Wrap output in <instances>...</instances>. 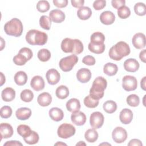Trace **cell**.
Returning <instances> with one entry per match:
<instances>
[{"label":"cell","instance_id":"obj_1","mask_svg":"<svg viewBox=\"0 0 146 146\" xmlns=\"http://www.w3.org/2000/svg\"><path fill=\"white\" fill-rule=\"evenodd\" d=\"M130 51L129 45L123 41H120L111 47L108 54L111 59L119 61L123 57L128 55Z\"/></svg>","mask_w":146,"mask_h":146},{"label":"cell","instance_id":"obj_2","mask_svg":"<svg viewBox=\"0 0 146 146\" xmlns=\"http://www.w3.org/2000/svg\"><path fill=\"white\" fill-rule=\"evenodd\" d=\"M61 49L66 53H72L73 54H79L83 51V44L78 39L64 38L61 43Z\"/></svg>","mask_w":146,"mask_h":146},{"label":"cell","instance_id":"obj_3","mask_svg":"<svg viewBox=\"0 0 146 146\" xmlns=\"http://www.w3.org/2000/svg\"><path fill=\"white\" fill-rule=\"evenodd\" d=\"M107 86V82L104 78L102 76L96 78L90 90V95L95 99L99 100L103 97L104 90L106 88Z\"/></svg>","mask_w":146,"mask_h":146},{"label":"cell","instance_id":"obj_4","mask_svg":"<svg viewBox=\"0 0 146 146\" xmlns=\"http://www.w3.org/2000/svg\"><path fill=\"white\" fill-rule=\"evenodd\" d=\"M47 39L46 33L35 29L29 30L26 35V40L31 45H44L46 43Z\"/></svg>","mask_w":146,"mask_h":146},{"label":"cell","instance_id":"obj_5","mask_svg":"<svg viewBox=\"0 0 146 146\" xmlns=\"http://www.w3.org/2000/svg\"><path fill=\"white\" fill-rule=\"evenodd\" d=\"M23 30L22 22L16 18L7 22L4 26V30L6 34L15 37L20 36L22 34Z\"/></svg>","mask_w":146,"mask_h":146},{"label":"cell","instance_id":"obj_6","mask_svg":"<svg viewBox=\"0 0 146 146\" xmlns=\"http://www.w3.org/2000/svg\"><path fill=\"white\" fill-rule=\"evenodd\" d=\"M78 61V56L75 54H72L61 59L59 61V66L63 71L68 72L72 69L74 66L77 63Z\"/></svg>","mask_w":146,"mask_h":146},{"label":"cell","instance_id":"obj_7","mask_svg":"<svg viewBox=\"0 0 146 146\" xmlns=\"http://www.w3.org/2000/svg\"><path fill=\"white\" fill-rule=\"evenodd\" d=\"M75 132V128L72 124L63 123L58 127L57 134L60 138L68 139L74 135Z\"/></svg>","mask_w":146,"mask_h":146},{"label":"cell","instance_id":"obj_8","mask_svg":"<svg viewBox=\"0 0 146 146\" xmlns=\"http://www.w3.org/2000/svg\"><path fill=\"white\" fill-rule=\"evenodd\" d=\"M122 87L127 91H134L137 87V81L135 76L125 75L122 79Z\"/></svg>","mask_w":146,"mask_h":146},{"label":"cell","instance_id":"obj_9","mask_svg":"<svg viewBox=\"0 0 146 146\" xmlns=\"http://www.w3.org/2000/svg\"><path fill=\"white\" fill-rule=\"evenodd\" d=\"M104 117L103 115L98 111L92 112L90 117V123L94 129H99L104 123Z\"/></svg>","mask_w":146,"mask_h":146},{"label":"cell","instance_id":"obj_10","mask_svg":"<svg viewBox=\"0 0 146 146\" xmlns=\"http://www.w3.org/2000/svg\"><path fill=\"white\" fill-rule=\"evenodd\" d=\"M112 137L116 143H121L125 141L127 138L126 130L121 127H117L114 128L112 132Z\"/></svg>","mask_w":146,"mask_h":146},{"label":"cell","instance_id":"obj_11","mask_svg":"<svg viewBox=\"0 0 146 146\" xmlns=\"http://www.w3.org/2000/svg\"><path fill=\"white\" fill-rule=\"evenodd\" d=\"M145 36L141 33L135 34L132 39V44L137 49L144 48L145 47Z\"/></svg>","mask_w":146,"mask_h":146},{"label":"cell","instance_id":"obj_12","mask_svg":"<svg viewBox=\"0 0 146 146\" xmlns=\"http://www.w3.org/2000/svg\"><path fill=\"white\" fill-rule=\"evenodd\" d=\"M46 77L47 82L51 85H55L57 84L60 78V74L56 69L54 68L48 70L46 74Z\"/></svg>","mask_w":146,"mask_h":146},{"label":"cell","instance_id":"obj_13","mask_svg":"<svg viewBox=\"0 0 146 146\" xmlns=\"http://www.w3.org/2000/svg\"><path fill=\"white\" fill-rule=\"evenodd\" d=\"M124 68L128 72H135L139 68V63L137 60L133 58H129L124 62Z\"/></svg>","mask_w":146,"mask_h":146},{"label":"cell","instance_id":"obj_14","mask_svg":"<svg viewBox=\"0 0 146 146\" xmlns=\"http://www.w3.org/2000/svg\"><path fill=\"white\" fill-rule=\"evenodd\" d=\"M76 78L78 80L82 83H87L91 79V72L88 68H80L76 73Z\"/></svg>","mask_w":146,"mask_h":146},{"label":"cell","instance_id":"obj_15","mask_svg":"<svg viewBox=\"0 0 146 146\" xmlns=\"http://www.w3.org/2000/svg\"><path fill=\"white\" fill-rule=\"evenodd\" d=\"M71 120L72 122L76 125L81 126L84 125L86 123V116L83 112L79 111L71 114Z\"/></svg>","mask_w":146,"mask_h":146},{"label":"cell","instance_id":"obj_16","mask_svg":"<svg viewBox=\"0 0 146 146\" xmlns=\"http://www.w3.org/2000/svg\"><path fill=\"white\" fill-rule=\"evenodd\" d=\"M44 81L40 76H34L31 80L30 86L33 89L36 91L42 90L44 88Z\"/></svg>","mask_w":146,"mask_h":146},{"label":"cell","instance_id":"obj_17","mask_svg":"<svg viewBox=\"0 0 146 146\" xmlns=\"http://www.w3.org/2000/svg\"><path fill=\"white\" fill-rule=\"evenodd\" d=\"M100 20L103 24L106 25H110L114 22L115 20V17L112 11H105L102 13L100 14Z\"/></svg>","mask_w":146,"mask_h":146},{"label":"cell","instance_id":"obj_18","mask_svg":"<svg viewBox=\"0 0 146 146\" xmlns=\"http://www.w3.org/2000/svg\"><path fill=\"white\" fill-rule=\"evenodd\" d=\"M119 119L120 121L124 124H129L133 119L132 111L128 108H124L120 112Z\"/></svg>","mask_w":146,"mask_h":146},{"label":"cell","instance_id":"obj_19","mask_svg":"<svg viewBox=\"0 0 146 146\" xmlns=\"http://www.w3.org/2000/svg\"><path fill=\"white\" fill-rule=\"evenodd\" d=\"M49 17L55 23H61L65 19V14L59 9H55L50 12Z\"/></svg>","mask_w":146,"mask_h":146},{"label":"cell","instance_id":"obj_20","mask_svg":"<svg viewBox=\"0 0 146 146\" xmlns=\"http://www.w3.org/2000/svg\"><path fill=\"white\" fill-rule=\"evenodd\" d=\"M0 132L1 140L2 139H7L13 135V129L12 126L8 123H1L0 125Z\"/></svg>","mask_w":146,"mask_h":146},{"label":"cell","instance_id":"obj_21","mask_svg":"<svg viewBox=\"0 0 146 146\" xmlns=\"http://www.w3.org/2000/svg\"><path fill=\"white\" fill-rule=\"evenodd\" d=\"M38 103L42 107L49 106L52 102V96L48 92H43L39 95L37 98Z\"/></svg>","mask_w":146,"mask_h":146},{"label":"cell","instance_id":"obj_22","mask_svg":"<svg viewBox=\"0 0 146 146\" xmlns=\"http://www.w3.org/2000/svg\"><path fill=\"white\" fill-rule=\"evenodd\" d=\"M50 118L55 121H59L62 120L64 117L63 111L58 107L51 108L48 112Z\"/></svg>","mask_w":146,"mask_h":146},{"label":"cell","instance_id":"obj_23","mask_svg":"<svg viewBox=\"0 0 146 146\" xmlns=\"http://www.w3.org/2000/svg\"><path fill=\"white\" fill-rule=\"evenodd\" d=\"M15 115L19 120H25L31 116V110L27 107H22L16 111Z\"/></svg>","mask_w":146,"mask_h":146},{"label":"cell","instance_id":"obj_24","mask_svg":"<svg viewBox=\"0 0 146 146\" xmlns=\"http://www.w3.org/2000/svg\"><path fill=\"white\" fill-rule=\"evenodd\" d=\"M1 96L5 102H11L15 99V91L11 87H6L2 90Z\"/></svg>","mask_w":146,"mask_h":146},{"label":"cell","instance_id":"obj_25","mask_svg":"<svg viewBox=\"0 0 146 146\" xmlns=\"http://www.w3.org/2000/svg\"><path fill=\"white\" fill-rule=\"evenodd\" d=\"M66 108L68 111L72 113L79 111L80 108L79 100L76 98L70 99L66 103Z\"/></svg>","mask_w":146,"mask_h":146},{"label":"cell","instance_id":"obj_26","mask_svg":"<svg viewBox=\"0 0 146 146\" xmlns=\"http://www.w3.org/2000/svg\"><path fill=\"white\" fill-rule=\"evenodd\" d=\"M91 15V9L87 6H83L77 11V15L81 20H87L90 18Z\"/></svg>","mask_w":146,"mask_h":146},{"label":"cell","instance_id":"obj_27","mask_svg":"<svg viewBox=\"0 0 146 146\" xmlns=\"http://www.w3.org/2000/svg\"><path fill=\"white\" fill-rule=\"evenodd\" d=\"M15 83L18 86L25 85L27 80V75L26 73L23 71L17 72L14 77Z\"/></svg>","mask_w":146,"mask_h":146},{"label":"cell","instance_id":"obj_28","mask_svg":"<svg viewBox=\"0 0 146 146\" xmlns=\"http://www.w3.org/2000/svg\"><path fill=\"white\" fill-rule=\"evenodd\" d=\"M118 70V67L116 64L112 63H107L103 67V72L108 76L115 75Z\"/></svg>","mask_w":146,"mask_h":146},{"label":"cell","instance_id":"obj_29","mask_svg":"<svg viewBox=\"0 0 146 146\" xmlns=\"http://www.w3.org/2000/svg\"><path fill=\"white\" fill-rule=\"evenodd\" d=\"M55 94L58 98L60 99H64L67 98L69 95L68 88L64 85L59 86L56 89Z\"/></svg>","mask_w":146,"mask_h":146},{"label":"cell","instance_id":"obj_30","mask_svg":"<svg viewBox=\"0 0 146 146\" xmlns=\"http://www.w3.org/2000/svg\"><path fill=\"white\" fill-rule=\"evenodd\" d=\"M84 137L87 141L89 143H94L98 138V132L94 129H88L84 133Z\"/></svg>","mask_w":146,"mask_h":146},{"label":"cell","instance_id":"obj_31","mask_svg":"<svg viewBox=\"0 0 146 146\" xmlns=\"http://www.w3.org/2000/svg\"><path fill=\"white\" fill-rule=\"evenodd\" d=\"M88 50L95 54H99L103 53L105 50V44H95L90 42L88 46Z\"/></svg>","mask_w":146,"mask_h":146},{"label":"cell","instance_id":"obj_32","mask_svg":"<svg viewBox=\"0 0 146 146\" xmlns=\"http://www.w3.org/2000/svg\"><path fill=\"white\" fill-rule=\"evenodd\" d=\"M90 40V42L92 43L103 44L105 40V36L104 34L100 32H95L91 35Z\"/></svg>","mask_w":146,"mask_h":146},{"label":"cell","instance_id":"obj_33","mask_svg":"<svg viewBox=\"0 0 146 146\" xmlns=\"http://www.w3.org/2000/svg\"><path fill=\"white\" fill-rule=\"evenodd\" d=\"M105 112L108 113H112L116 111L117 109V104L115 102L112 100L106 101L103 106Z\"/></svg>","mask_w":146,"mask_h":146},{"label":"cell","instance_id":"obj_34","mask_svg":"<svg viewBox=\"0 0 146 146\" xmlns=\"http://www.w3.org/2000/svg\"><path fill=\"white\" fill-rule=\"evenodd\" d=\"M39 139V135L34 131H31L30 135L23 138V140L25 141V143L30 145L36 144L38 142Z\"/></svg>","mask_w":146,"mask_h":146},{"label":"cell","instance_id":"obj_35","mask_svg":"<svg viewBox=\"0 0 146 146\" xmlns=\"http://www.w3.org/2000/svg\"><path fill=\"white\" fill-rule=\"evenodd\" d=\"M31 131L30 127L25 124H21L17 127V132L23 138L30 135Z\"/></svg>","mask_w":146,"mask_h":146},{"label":"cell","instance_id":"obj_36","mask_svg":"<svg viewBox=\"0 0 146 146\" xmlns=\"http://www.w3.org/2000/svg\"><path fill=\"white\" fill-rule=\"evenodd\" d=\"M39 25L42 29L48 30L51 28V20L48 16L42 15L39 19Z\"/></svg>","mask_w":146,"mask_h":146},{"label":"cell","instance_id":"obj_37","mask_svg":"<svg viewBox=\"0 0 146 146\" xmlns=\"http://www.w3.org/2000/svg\"><path fill=\"white\" fill-rule=\"evenodd\" d=\"M21 99L25 102H30L34 98L33 92L29 89H25L23 90L20 94Z\"/></svg>","mask_w":146,"mask_h":146},{"label":"cell","instance_id":"obj_38","mask_svg":"<svg viewBox=\"0 0 146 146\" xmlns=\"http://www.w3.org/2000/svg\"><path fill=\"white\" fill-rule=\"evenodd\" d=\"M38 58L42 62L48 61L51 57V53L50 51L46 48H42L38 52Z\"/></svg>","mask_w":146,"mask_h":146},{"label":"cell","instance_id":"obj_39","mask_svg":"<svg viewBox=\"0 0 146 146\" xmlns=\"http://www.w3.org/2000/svg\"><path fill=\"white\" fill-rule=\"evenodd\" d=\"M84 104L88 108H94L96 107L99 104V100L95 99L88 95L84 99Z\"/></svg>","mask_w":146,"mask_h":146},{"label":"cell","instance_id":"obj_40","mask_svg":"<svg viewBox=\"0 0 146 146\" xmlns=\"http://www.w3.org/2000/svg\"><path fill=\"white\" fill-rule=\"evenodd\" d=\"M127 103L131 107H137L140 103L139 97L136 94H131L127 96Z\"/></svg>","mask_w":146,"mask_h":146},{"label":"cell","instance_id":"obj_41","mask_svg":"<svg viewBox=\"0 0 146 146\" xmlns=\"http://www.w3.org/2000/svg\"><path fill=\"white\" fill-rule=\"evenodd\" d=\"M134 11L139 16L145 15L146 14L145 5L142 2L136 3L134 6Z\"/></svg>","mask_w":146,"mask_h":146},{"label":"cell","instance_id":"obj_42","mask_svg":"<svg viewBox=\"0 0 146 146\" xmlns=\"http://www.w3.org/2000/svg\"><path fill=\"white\" fill-rule=\"evenodd\" d=\"M117 15L121 19H126L130 16L131 11L129 7L126 6H123L117 9Z\"/></svg>","mask_w":146,"mask_h":146},{"label":"cell","instance_id":"obj_43","mask_svg":"<svg viewBox=\"0 0 146 146\" xmlns=\"http://www.w3.org/2000/svg\"><path fill=\"white\" fill-rule=\"evenodd\" d=\"M50 7L49 2L47 1H39L37 3L36 9L40 13H44L47 11Z\"/></svg>","mask_w":146,"mask_h":146},{"label":"cell","instance_id":"obj_44","mask_svg":"<svg viewBox=\"0 0 146 146\" xmlns=\"http://www.w3.org/2000/svg\"><path fill=\"white\" fill-rule=\"evenodd\" d=\"M27 61L28 60L26 56L20 53H18L13 58V62L18 66H23L25 64Z\"/></svg>","mask_w":146,"mask_h":146},{"label":"cell","instance_id":"obj_45","mask_svg":"<svg viewBox=\"0 0 146 146\" xmlns=\"http://www.w3.org/2000/svg\"><path fill=\"white\" fill-rule=\"evenodd\" d=\"M1 117L7 119L10 117L12 115V109L10 106H5L1 108Z\"/></svg>","mask_w":146,"mask_h":146},{"label":"cell","instance_id":"obj_46","mask_svg":"<svg viewBox=\"0 0 146 146\" xmlns=\"http://www.w3.org/2000/svg\"><path fill=\"white\" fill-rule=\"evenodd\" d=\"M19 53L22 54L24 56H25L28 60H30L31 59V58L33 57V52L31 50V49H30L29 48H27V47H23V48H22L19 50Z\"/></svg>","mask_w":146,"mask_h":146},{"label":"cell","instance_id":"obj_47","mask_svg":"<svg viewBox=\"0 0 146 146\" xmlns=\"http://www.w3.org/2000/svg\"><path fill=\"white\" fill-rule=\"evenodd\" d=\"M106 5V1L104 0L95 1L93 3V7L96 10H100L103 9Z\"/></svg>","mask_w":146,"mask_h":146},{"label":"cell","instance_id":"obj_48","mask_svg":"<svg viewBox=\"0 0 146 146\" xmlns=\"http://www.w3.org/2000/svg\"><path fill=\"white\" fill-rule=\"evenodd\" d=\"M82 62L88 66H93L95 64V59L91 55H87L83 58Z\"/></svg>","mask_w":146,"mask_h":146},{"label":"cell","instance_id":"obj_49","mask_svg":"<svg viewBox=\"0 0 146 146\" xmlns=\"http://www.w3.org/2000/svg\"><path fill=\"white\" fill-rule=\"evenodd\" d=\"M125 1L124 0H112L111 1V4L113 7L116 9H119L121 7L124 6Z\"/></svg>","mask_w":146,"mask_h":146},{"label":"cell","instance_id":"obj_50","mask_svg":"<svg viewBox=\"0 0 146 146\" xmlns=\"http://www.w3.org/2000/svg\"><path fill=\"white\" fill-rule=\"evenodd\" d=\"M54 5L57 7L63 8L67 6L68 4L67 0H53Z\"/></svg>","mask_w":146,"mask_h":146},{"label":"cell","instance_id":"obj_51","mask_svg":"<svg viewBox=\"0 0 146 146\" xmlns=\"http://www.w3.org/2000/svg\"><path fill=\"white\" fill-rule=\"evenodd\" d=\"M71 3L72 4V6L76 8H80L83 7L84 1V0H71Z\"/></svg>","mask_w":146,"mask_h":146},{"label":"cell","instance_id":"obj_52","mask_svg":"<svg viewBox=\"0 0 146 146\" xmlns=\"http://www.w3.org/2000/svg\"><path fill=\"white\" fill-rule=\"evenodd\" d=\"M128 146H132V145L142 146L143 144L140 140L137 139H133L129 141V142L128 143Z\"/></svg>","mask_w":146,"mask_h":146},{"label":"cell","instance_id":"obj_53","mask_svg":"<svg viewBox=\"0 0 146 146\" xmlns=\"http://www.w3.org/2000/svg\"><path fill=\"white\" fill-rule=\"evenodd\" d=\"M23 144L19 141H16V140H11V141H8L6 142L3 145L4 146H13V145H22Z\"/></svg>","mask_w":146,"mask_h":146},{"label":"cell","instance_id":"obj_54","mask_svg":"<svg viewBox=\"0 0 146 146\" xmlns=\"http://www.w3.org/2000/svg\"><path fill=\"white\" fill-rule=\"evenodd\" d=\"M145 55H146V50H143L139 54V58L140 60L145 63Z\"/></svg>","mask_w":146,"mask_h":146},{"label":"cell","instance_id":"obj_55","mask_svg":"<svg viewBox=\"0 0 146 146\" xmlns=\"http://www.w3.org/2000/svg\"><path fill=\"white\" fill-rule=\"evenodd\" d=\"M145 76H144L143 78V79L141 80L140 82V86H141V88L144 90L145 91L146 90V88H145Z\"/></svg>","mask_w":146,"mask_h":146},{"label":"cell","instance_id":"obj_56","mask_svg":"<svg viewBox=\"0 0 146 146\" xmlns=\"http://www.w3.org/2000/svg\"><path fill=\"white\" fill-rule=\"evenodd\" d=\"M5 83V76L2 72H1V86H2Z\"/></svg>","mask_w":146,"mask_h":146},{"label":"cell","instance_id":"obj_57","mask_svg":"<svg viewBox=\"0 0 146 146\" xmlns=\"http://www.w3.org/2000/svg\"><path fill=\"white\" fill-rule=\"evenodd\" d=\"M67 145L66 144L64 143H62V142H58L56 143L55 144V145Z\"/></svg>","mask_w":146,"mask_h":146},{"label":"cell","instance_id":"obj_58","mask_svg":"<svg viewBox=\"0 0 146 146\" xmlns=\"http://www.w3.org/2000/svg\"><path fill=\"white\" fill-rule=\"evenodd\" d=\"M3 42H4L3 39L2 38H1V50H2V49L3 48L5 45V44H3Z\"/></svg>","mask_w":146,"mask_h":146},{"label":"cell","instance_id":"obj_59","mask_svg":"<svg viewBox=\"0 0 146 146\" xmlns=\"http://www.w3.org/2000/svg\"><path fill=\"white\" fill-rule=\"evenodd\" d=\"M86 145V143H84L83 141H79V143H78L76 144V145Z\"/></svg>","mask_w":146,"mask_h":146},{"label":"cell","instance_id":"obj_60","mask_svg":"<svg viewBox=\"0 0 146 146\" xmlns=\"http://www.w3.org/2000/svg\"><path fill=\"white\" fill-rule=\"evenodd\" d=\"M111 145V144H109V143H102V144H100V145Z\"/></svg>","mask_w":146,"mask_h":146}]
</instances>
